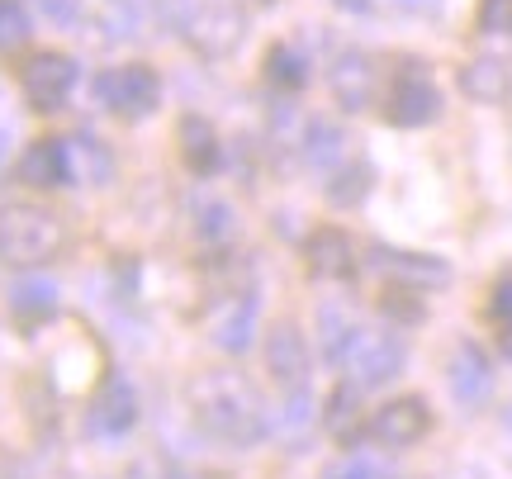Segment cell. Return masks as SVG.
Listing matches in <instances>:
<instances>
[{"label": "cell", "instance_id": "obj_1", "mask_svg": "<svg viewBox=\"0 0 512 479\" xmlns=\"http://www.w3.org/2000/svg\"><path fill=\"white\" fill-rule=\"evenodd\" d=\"M185 408L204 437H214L223 446H252L266 437L271 413L266 399L256 394V385L242 370H200L185 385Z\"/></svg>", "mask_w": 512, "mask_h": 479}, {"label": "cell", "instance_id": "obj_2", "mask_svg": "<svg viewBox=\"0 0 512 479\" xmlns=\"http://www.w3.org/2000/svg\"><path fill=\"white\" fill-rule=\"evenodd\" d=\"M166 24L204 62H223L242 48L247 10L238 0H166Z\"/></svg>", "mask_w": 512, "mask_h": 479}, {"label": "cell", "instance_id": "obj_3", "mask_svg": "<svg viewBox=\"0 0 512 479\" xmlns=\"http://www.w3.org/2000/svg\"><path fill=\"white\" fill-rule=\"evenodd\" d=\"M67 242V223L62 214H53L48 204H0V261L34 271L62 252Z\"/></svg>", "mask_w": 512, "mask_h": 479}, {"label": "cell", "instance_id": "obj_4", "mask_svg": "<svg viewBox=\"0 0 512 479\" xmlns=\"http://www.w3.org/2000/svg\"><path fill=\"white\" fill-rule=\"evenodd\" d=\"M403 361H408L403 342L384 328H351L347 342H342V351H337V366L347 370L361 389L389 385V380L403 370Z\"/></svg>", "mask_w": 512, "mask_h": 479}, {"label": "cell", "instance_id": "obj_5", "mask_svg": "<svg viewBox=\"0 0 512 479\" xmlns=\"http://www.w3.org/2000/svg\"><path fill=\"white\" fill-rule=\"evenodd\" d=\"M95 100L119 119H147L162 105V76L147 62H128V67H110L95 76Z\"/></svg>", "mask_w": 512, "mask_h": 479}, {"label": "cell", "instance_id": "obj_6", "mask_svg": "<svg viewBox=\"0 0 512 479\" xmlns=\"http://www.w3.org/2000/svg\"><path fill=\"white\" fill-rule=\"evenodd\" d=\"M441 110H446V105H441V91L422 62H408V67L394 72L389 91H384V119H389L394 129H427Z\"/></svg>", "mask_w": 512, "mask_h": 479}, {"label": "cell", "instance_id": "obj_7", "mask_svg": "<svg viewBox=\"0 0 512 479\" xmlns=\"http://www.w3.org/2000/svg\"><path fill=\"white\" fill-rule=\"evenodd\" d=\"M72 86H76V57L72 53L38 48V53H29L24 67H19V91L29 100V110H38V114L62 110V100L72 95Z\"/></svg>", "mask_w": 512, "mask_h": 479}, {"label": "cell", "instance_id": "obj_8", "mask_svg": "<svg viewBox=\"0 0 512 479\" xmlns=\"http://www.w3.org/2000/svg\"><path fill=\"white\" fill-rule=\"evenodd\" d=\"M261 356H266V375H271V380L285 389V394H304V389H309L313 356H309V342H304V332L294 328L290 318L271 323Z\"/></svg>", "mask_w": 512, "mask_h": 479}, {"label": "cell", "instance_id": "obj_9", "mask_svg": "<svg viewBox=\"0 0 512 479\" xmlns=\"http://www.w3.org/2000/svg\"><path fill=\"white\" fill-rule=\"evenodd\" d=\"M366 266L375 276H389V285H408V290H437L451 280V266L427 252H399V247H370Z\"/></svg>", "mask_w": 512, "mask_h": 479}, {"label": "cell", "instance_id": "obj_10", "mask_svg": "<svg viewBox=\"0 0 512 479\" xmlns=\"http://www.w3.org/2000/svg\"><path fill=\"white\" fill-rule=\"evenodd\" d=\"M328 86H332V100L342 105V110L361 114L375 105V95H380V72H375V57L361 53V48H347V53H337V62L328 67Z\"/></svg>", "mask_w": 512, "mask_h": 479}, {"label": "cell", "instance_id": "obj_11", "mask_svg": "<svg viewBox=\"0 0 512 479\" xmlns=\"http://www.w3.org/2000/svg\"><path fill=\"white\" fill-rule=\"evenodd\" d=\"M432 432V413H427V404L422 399H389L384 408H375L370 413V442L389 446V451H403V446L422 442Z\"/></svg>", "mask_w": 512, "mask_h": 479}, {"label": "cell", "instance_id": "obj_12", "mask_svg": "<svg viewBox=\"0 0 512 479\" xmlns=\"http://www.w3.org/2000/svg\"><path fill=\"white\" fill-rule=\"evenodd\" d=\"M446 385L456 394L460 408H484L494 399V361L479 351V342H460L451 351V366H446Z\"/></svg>", "mask_w": 512, "mask_h": 479}, {"label": "cell", "instance_id": "obj_13", "mask_svg": "<svg viewBox=\"0 0 512 479\" xmlns=\"http://www.w3.org/2000/svg\"><path fill=\"white\" fill-rule=\"evenodd\" d=\"M72 176H76L72 143H62V138H38L19 157V181L34 185V190H62Z\"/></svg>", "mask_w": 512, "mask_h": 479}, {"label": "cell", "instance_id": "obj_14", "mask_svg": "<svg viewBox=\"0 0 512 479\" xmlns=\"http://www.w3.org/2000/svg\"><path fill=\"white\" fill-rule=\"evenodd\" d=\"M252 328H256V295L238 290V295H223L209 314V332H214V347L228 356H242L252 347Z\"/></svg>", "mask_w": 512, "mask_h": 479}, {"label": "cell", "instance_id": "obj_15", "mask_svg": "<svg viewBox=\"0 0 512 479\" xmlns=\"http://www.w3.org/2000/svg\"><path fill=\"white\" fill-rule=\"evenodd\" d=\"M304 261H309V271L318 280H351L356 276V266H361L356 242H351L342 228H318V233H309V242H304Z\"/></svg>", "mask_w": 512, "mask_h": 479}, {"label": "cell", "instance_id": "obj_16", "mask_svg": "<svg viewBox=\"0 0 512 479\" xmlns=\"http://www.w3.org/2000/svg\"><path fill=\"white\" fill-rule=\"evenodd\" d=\"M176 148H181V162L190 176H214L223 162V148H219V133L204 114H185L181 129H176Z\"/></svg>", "mask_w": 512, "mask_h": 479}, {"label": "cell", "instance_id": "obj_17", "mask_svg": "<svg viewBox=\"0 0 512 479\" xmlns=\"http://www.w3.org/2000/svg\"><path fill=\"white\" fill-rule=\"evenodd\" d=\"M328 432H332V442H337V446H356L370 432V423H366V389L356 385V380H347V385L332 389V399H328Z\"/></svg>", "mask_w": 512, "mask_h": 479}, {"label": "cell", "instance_id": "obj_18", "mask_svg": "<svg viewBox=\"0 0 512 479\" xmlns=\"http://www.w3.org/2000/svg\"><path fill=\"white\" fill-rule=\"evenodd\" d=\"M460 91L470 95V100H479V105H503L512 95L508 62H498V57H470L460 67Z\"/></svg>", "mask_w": 512, "mask_h": 479}, {"label": "cell", "instance_id": "obj_19", "mask_svg": "<svg viewBox=\"0 0 512 479\" xmlns=\"http://www.w3.org/2000/svg\"><path fill=\"white\" fill-rule=\"evenodd\" d=\"M304 162L313 166V171H337V166H347V133L337 129V124H328V119H313L309 133H304Z\"/></svg>", "mask_w": 512, "mask_h": 479}, {"label": "cell", "instance_id": "obj_20", "mask_svg": "<svg viewBox=\"0 0 512 479\" xmlns=\"http://www.w3.org/2000/svg\"><path fill=\"white\" fill-rule=\"evenodd\" d=\"M133 423H138V394H133L124 380H110V385L95 394V427L119 437V432H128Z\"/></svg>", "mask_w": 512, "mask_h": 479}, {"label": "cell", "instance_id": "obj_21", "mask_svg": "<svg viewBox=\"0 0 512 479\" xmlns=\"http://www.w3.org/2000/svg\"><path fill=\"white\" fill-rule=\"evenodd\" d=\"M10 304H15V323L19 328H38L57 314V285L53 280H24L10 290Z\"/></svg>", "mask_w": 512, "mask_h": 479}, {"label": "cell", "instance_id": "obj_22", "mask_svg": "<svg viewBox=\"0 0 512 479\" xmlns=\"http://www.w3.org/2000/svg\"><path fill=\"white\" fill-rule=\"evenodd\" d=\"M370 181H375L370 162L351 157L347 166H337V171L328 176V204H337V209H356V204H366Z\"/></svg>", "mask_w": 512, "mask_h": 479}, {"label": "cell", "instance_id": "obj_23", "mask_svg": "<svg viewBox=\"0 0 512 479\" xmlns=\"http://www.w3.org/2000/svg\"><path fill=\"white\" fill-rule=\"evenodd\" d=\"M261 67H266V81L275 91H304L309 86V62H304V53L294 43H275Z\"/></svg>", "mask_w": 512, "mask_h": 479}, {"label": "cell", "instance_id": "obj_24", "mask_svg": "<svg viewBox=\"0 0 512 479\" xmlns=\"http://www.w3.org/2000/svg\"><path fill=\"white\" fill-rule=\"evenodd\" d=\"M195 233H200L204 247L223 252V247L233 242V233H238V223H233V209H228L223 200H200V204H195Z\"/></svg>", "mask_w": 512, "mask_h": 479}, {"label": "cell", "instance_id": "obj_25", "mask_svg": "<svg viewBox=\"0 0 512 479\" xmlns=\"http://www.w3.org/2000/svg\"><path fill=\"white\" fill-rule=\"evenodd\" d=\"M29 38V15L19 0H0V53H15Z\"/></svg>", "mask_w": 512, "mask_h": 479}, {"label": "cell", "instance_id": "obj_26", "mask_svg": "<svg viewBox=\"0 0 512 479\" xmlns=\"http://www.w3.org/2000/svg\"><path fill=\"white\" fill-rule=\"evenodd\" d=\"M475 24L484 34H512V0H479Z\"/></svg>", "mask_w": 512, "mask_h": 479}, {"label": "cell", "instance_id": "obj_27", "mask_svg": "<svg viewBox=\"0 0 512 479\" xmlns=\"http://www.w3.org/2000/svg\"><path fill=\"white\" fill-rule=\"evenodd\" d=\"M489 323H494L503 337H512V276H498L494 295H489Z\"/></svg>", "mask_w": 512, "mask_h": 479}, {"label": "cell", "instance_id": "obj_28", "mask_svg": "<svg viewBox=\"0 0 512 479\" xmlns=\"http://www.w3.org/2000/svg\"><path fill=\"white\" fill-rule=\"evenodd\" d=\"M323 479H384V470L375 461H366V456H351V461L332 465Z\"/></svg>", "mask_w": 512, "mask_h": 479}, {"label": "cell", "instance_id": "obj_29", "mask_svg": "<svg viewBox=\"0 0 512 479\" xmlns=\"http://www.w3.org/2000/svg\"><path fill=\"white\" fill-rule=\"evenodd\" d=\"M128 479H176V470L162 456H138V461L128 465Z\"/></svg>", "mask_w": 512, "mask_h": 479}, {"label": "cell", "instance_id": "obj_30", "mask_svg": "<svg viewBox=\"0 0 512 479\" xmlns=\"http://www.w3.org/2000/svg\"><path fill=\"white\" fill-rule=\"evenodd\" d=\"M337 10H347V15H366L370 10V0H332Z\"/></svg>", "mask_w": 512, "mask_h": 479}, {"label": "cell", "instance_id": "obj_31", "mask_svg": "<svg viewBox=\"0 0 512 479\" xmlns=\"http://www.w3.org/2000/svg\"><path fill=\"white\" fill-rule=\"evenodd\" d=\"M176 479H223V475H214V470H176Z\"/></svg>", "mask_w": 512, "mask_h": 479}, {"label": "cell", "instance_id": "obj_32", "mask_svg": "<svg viewBox=\"0 0 512 479\" xmlns=\"http://www.w3.org/2000/svg\"><path fill=\"white\" fill-rule=\"evenodd\" d=\"M394 5H403V10H427V5H437V0H394Z\"/></svg>", "mask_w": 512, "mask_h": 479}]
</instances>
